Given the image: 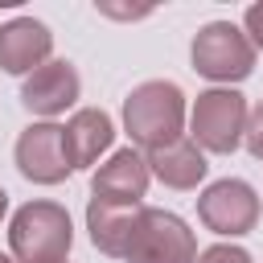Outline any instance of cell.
<instances>
[{
  "label": "cell",
  "instance_id": "cell-6",
  "mask_svg": "<svg viewBox=\"0 0 263 263\" xmlns=\"http://www.w3.org/2000/svg\"><path fill=\"white\" fill-rule=\"evenodd\" d=\"M197 218H201L205 230L238 238V234L255 230V222H259V193L247 181H238V177L214 181L197 197Z\"/></svg>",
  "mask_w": 263,
  "mask_h": 263
},
{
  "label": "cell",
  "instance_id": "cell-1",
  "mask_svg": "<svg viewBox=\"0 0 263 263\" xmlns=\"http://www.w3.org/2000/svg\"><path fill=\"white\" fill-rule=\"evenodd\" d=\"M123 127H127L132 144H140L144 152L181 140L185 136V95H181V86L168 82V78H148V82L132 86V95L123 99Z\"/></svg>",
  "mask_w": 263,
  "mask_h": 263
},
{
  "label": "cell",
  "instance_id": "cell-3",
  "mask_svg": "<svg viewBox=\"0 0 263 263\" xmlns=\"http://www.w3.org/2000/svg\"><path fill=\"white\" fill-rule=\"evenodd\" d=\"M189 62L197 74H205L214 82H242L255 70V45L247 41V33L234 21H210L193 33Z\"/></svg>",
  "mask_w": 263,
  "mask_h": 263
},
{
  "label": "cell",
  "instance_id": "cell-15",
  "mask_svg": "<svg viewBox=\"0 0 263 263\" xmlns=\"http://www.w3.org/2000/svg\"><path fill=\"white\" fill-rule=\"evenodd\" d=\"M197 263H251V255H247L242 247L218 242V247H205V251H197Z\"/></svg>",
  "mask_w": 263,
  "mask_h": 263
},
{
  "label": "cell",
  "instance_id": "cell-10",
  "mask_svg": "<svg viewBox=\"0 0 263 263\" xmlns=\"http://www.w3.org/2000/svg\"><path fill=\"white\" fill-rule=\"evenodd\" d=\"M49 49H53V33L33 16H16L0 25V70L4 74H33L37 66L49 62Z\"/></svg>",
  "mask_w": 263,
  "mask_h": 263
},
{
  "label": "cell",
  "instance_id": "cell-9",
  "mask_svg": "<svg viewBox=\"0 0 263 263\" xmlns=\"http://www.w3.org/2000/svg\"><path fill=\"white\" fill-rule=\"evenodd\" d=\"M148 181H152L148 160H144L136 148H119V152H111L107 164L95 168V177H90V193H95L99 201L140 205L144 193H148Z\"/></svg>",
  "mask_w": 263,
  "mask_h": 263
},
{
  "label": "cell",
  "instance_id": "cell-13",
  "mask_svg": "<svg viewBox=\"0 0 263 263\" xmlns=\"http://www.w3.org/2000/svg\"><path fill=\"white\" fill-rule=\"evenodd\" d=\"M148 173L160 181V185H168V189H197V181L205 177V156H201V148L189 140V136H181V140H173V144H164V148H152L148 156Z\"/></svg>",
  "mask_w": 263,
  "mask_h": 263
},
{
  "label": "cell",
  "instance_id": "cell-12",
  "mask_svg": "<svg viewBox=\"0 0 263 263\" xmlns=\"http://www.w3.org/2000/svg\"><path fill=\"white\" fill-rule=\"evenodd\" d=\"M140 214H144V201H140V205H115V201H99V197H90V205H86V230H90V242H95L103 255L123 259V251H127V242H132V234H136Z\"/></svg>",
  "mask_w": 263,
  "mask_h": 263
},
{
  "label": "cell",
  "instance_id": "cell-5",
  "mask_svg": "<svg viewBox=\"0 0 263 263\" xmlns=\"http://www.w3.org/2000/svg\"><path fill=\"white\" fill-rule=\"evenodd\" d=\"M247 99L230 86H214L201 90L193 111H189V140L205 152H234L242 144V127H247Z\"/></svg>",
  "mask_w": 263,
  "mask_h": 263
},
{
  "label": "cell",
  "instance_id": "cell-4",
  "mask_svg": "<svg viewBox=\"0 0 263 263\" xmlns=\"http://www.w3.org/2000/svg\"><path fill=\"white\" fill-rule=\"evenodd\" d=\"M123 263H197V238L173 210L144 205Z\"/></svg>",
  "mask_w": 263,
  "mask_h": 263
},
{
  "label": "cell",
  "instance_id": "cell-7",
  "mask_svg": "<svg viewBox=\"0 0 263 263\" xmlns=\"http://www.w3.org/2000/svg\"><path fill=\"white\" fill-rule=\"evenodd\" d=\"M16 168L33 185H62L74 168L66 160L62 127L58 123H29L16 136Z\"/></svg>",
  "mask_w": 263,
  "mask_h": 263
},
{
  "label": "cell",
  "instance_id": "cell-8",
  "mask_svg": "<svg viewBox=\"0 0 263 263\" xmlns=\"http://www.w3.org/2000/svg\"><path fill=\"white\" fill-rule=\"evenodd\" d=\"M78 90H82V78H78L74 62L58 58V62L37 66V70L25 78V86H21V103H25V111H33V115H41V119L49 123V119L62 115L66 107H74Z\"/></svg>",
  "mask_w": 263,
  "mask_h": 263
},
{
  "label": "cell",
  "instance_id": "cell-16",
  "mask_svg": "<svg viewBox=\"0 0 263 263\" xmlns=\"http://www.w3.org/2000/svg\"><path fill=\"white\" fill-rule=\"evenodd\" d=\"M242 33H247V41L255 45V53L263 49V4H251L247 8V16H242Z\"/></svg>",
  "mask_w": 263,
  "mask_h": 263
},
{
  "label": "cell",
  "instance_id": "cell-19",
  "mask_svg": "<svg viewBox=\"0 0 263 263\" xmlns=\"http://www.w3.org/2000/svg\"><path fill=\"white\" fill-rule=\"evenodd\" d=\"M62 263H66V259H62Z\"/></svg>",
  "mask_w": 263,
  "mask_h": 263
},
{
  "label": "cell",
  "instance_id": "cell-2",
  "mask_svg": "<svg viewBox=\"0 0 263 263\" xmlns=\"http://www.w3.org/2000/svg\"><path fill=\"white\" fill-rule=\"evenodd\" d=\"M74 226L66 205L58 201H29L8 222V247L16 263H62L70 255Z\"/></svg>",
  "mask_w": 263,
  "mask_h": 263
},
{
  "label": "cell",
  "instance_id": "cell-17",
  "mask_svg": "<svg viewBox=\"0 0 263 263\" xmlns=\"http://www.w3.org/2000/svg\"><path fill=\"white\" fill-rule=\"evenodd\" d=\"M4 210H8V193L0 189V218H4Z\"/></svg>",
  "mask_w": 263,
  "mask_h": 263
},
{
  "label": "cell",
  "instance_id": "cell-18",
  "mask_svg": "<svg viewBox=\"0 0 263 263\" xmlns=\"http://www.w3.org/2000/svg\"><path fill=\"white\" fill-rule=\"evenodd\" d=\"M0 263H12V259H8V255H0Z\"/></svg>",
  "mask_w": 263,
  "mask_h": 263
},
{
  "label": "cell",
  "instance_id": "cell-14",
  "mask_svg": "<svg viewBox=\"0 0 263 263\" xmlns=\"http://www.w3.org/2000/svg\"><path fill=\"white\" fill-rule=\"evenodd\" d=\"M242 144L255 160H263V99L247 111V127H242Z\"/></svg>",
  "mask_w": 263,
  "mask_h": 263
},
{
  "label": "cell",
  "instance_id": "cell-11",
  "mask_svg": "<svg viewBox=\"0 0 263 263\" xmlns=\"http://www.w3.org/2000/svg\"><path fill=\"white\" fill-rule=\"evenodd\" d=\"M111 140H115V123H111V115L99 111V107H82V111H74L70 123L62 127V144H66V160H70V168H86V164H95V160L111 148Z\"/></svg>",
  "mask_w": 263,
  "mask_h": 263
}]
</instances>
